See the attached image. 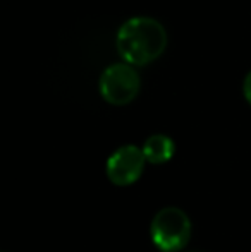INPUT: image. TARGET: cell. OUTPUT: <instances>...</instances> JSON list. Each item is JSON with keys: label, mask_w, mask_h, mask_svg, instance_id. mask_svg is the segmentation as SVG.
<instances>
[{"label": "cell", "mask_w": 251, "mask_h": 252, "mask_svg": "<svg viewBox=\"0 0 251 252\" xmlns=\"http://www.w3.org/2000/svg\"><path fill=\"white\" fill-rule=\"evenodd\" d=\"M141 150H143V155L148 163H151V165H162V163H167L174 156L176 146H174V141L169 136H165V134H155V136H150L144 141Z\"/></svg>", "instance_id": "5b68a950"}, {"label": "cell", "mask_w": 251, "mask_h": 252, "mask_svg": "<svg viewBox=\"0 0 251 252\" xmlns=\"http://www.w3.org/2000/svg\"><path fill=\"white\" fill-rule=\"evenodd\" d=\"M141 81L136 69L126 62L108 65L98 81L102 98L115 106H122L133 101L138 96Z\"/></svg>", "instance_id": "3957f363"}, {"label": "cell", "mask_w": 251, "mask_h": 252, "mask_svg": "<svg viewBox=\"0 0 251 252\" xmlns=\"http://www.w3.org/2000/svg\"><path fill=\"white\" fill-rule=\"evenodd\" d=\"M146 165L143 150L134 144H126L115 150L107 159V177L114 186L126 187L138 182Z\"/></svg>", "instance_id": "277c9868"}, {"label": "cell", "mask_w": 251, "mask_h": 252, "mask_svg": "<svg viewBox=\"0 0 251 252\" xmlns=\"http://www.w3.org/2000/svg\"><path fill=\"white\" fill-rule=\"evenodd\" d=\"M243 94H245L246 101L251 105V70L246 74L245 77V83H243Z\"/></svg>", "instance_id": "8992f818"}, {"label": "cell", "mask_w": 251, "mask_h": 252, "mask_svg": "<svg viewBox=\"0 0 251 252\" xmlns=\"http://www.w3.org/2000/svg\"><path fill=\"white\" fill-rule=\"evenodd\" d=\"M115 45L126 63L146 65L165 52L167 31L155 17L134 16L119 28Z\"/></svg>", "instance_id": "6da1fadb"}, {"label": "cell", "mask_w": 251, "mask_h": 252, "mask_svg": "<svg viewBox=\"0 0 251 252\" xmlns=\"http://www.w3.org/2000/svg\"><path fill=\"white\" fill-rule=\"evenodd\" d=\"M151 240L162 252L184 249L191 237L189 216L179 208H164L153 216L150 226Z\"/></svg>", "instance_id": "7a4b0ae2"}]
</instances>
